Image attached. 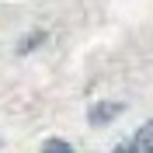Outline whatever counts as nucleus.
Wrapping results in <instances>:
<instances>
[{"mask_svg":"<svg viewBox=\"0 0 153 153\" xmlns=\"http://www.w3.org/2000/svg\"><path fill=\"white\" fill-rule=\"evenodd\" d=\"M115 153H153V125L143 122L139 129H136V136L129 139V143H122Z\"/></svg>","mask_w":153,"mask_h":153,"instance_id":"1","label":"nucleus"},{"mask_svg":"<svg viewBox=\"0 0 153 153\" xmlns=\"http://www.w3.org/2000/svg\"><path fill=\"white\" fill-rule=\"evenodd\" d=\"M122 101H101V105H94L91 111H87V118H91V125H105V122H111L115 115H122Z\"/></svg>","mask_w":153,"mask_h":153,"instance_id":"2","label":"nucleus"},{"mask_svg":"<svg viewBox=\"0 0 153 153\" xmlns=\"http://www.w3.org/2000/svg\"><path fill=\"white\" fill-rule=\"evenodd\" d=\"M42 153H73V146H70V143H63V139H45Z\"/></svg>","mask_w":153,"mask_h":153,"instance_id":"3","label":"nucleus"},{"mask_svg":"<svg viewBox=\"0 0 153 153\" xmlns=\"http://www.w3.org/2000/svg\"><path fill=\"white\" fill-rule=\"evenodd\" d=\"M42 38H45V31H31V35L25 38V42H21V52H31V49H35L38 42H42Z\"/></svg>","mask_w":153,"mask_h":153,"instance_id":"4","label":"nucleus"}]
</instances>
